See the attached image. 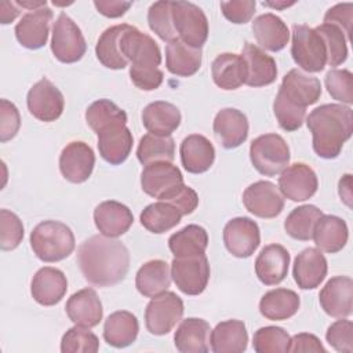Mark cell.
<instances>
[{"label": "cell", "mask_w": 353, "mask_h": 353, "mask_svg": "<svg viewBox=\"0 0 353 353\" xmlns=\"http://www.w3.org/2000/svg\"><path fill=\"white\" fill-rule=\"evenodd\" d=\"M77 263L88 283L110 287L125 279L130 268V252L121 241L95 234L80 244Z\"/></svg>", "instance_id": "obj_1"}, {"label": "cell", "mask_w": 353, "mask_h": 353, "mask_svg": "<svg viewBox=\"0 0 353 353\" xmlns=\"http://www.w3.org/2000/svg\"><path fill=\"white\" fill-rule=\"evenodd\" d=\"M313 137V150L321 159L339 156L353 132V110L342 103H325L313 109L306 119Z\"/></svg>", "instance_id": "obj_2"}, {"label": "cell", "mask_w": 353, "mask_h": 353, "mask_svg": "<svg viewBox=\"0 0 353 353\" xmlns=\"http://www.w3.org/2000/svg\"><path fill=\"white\" fill-rule=\"evenodd\" d=\"M30 247L43 262H58L74 250L72 229L59 221H43L30 233Z\"/></svg>", "instance_id": "obj_3"}, {"label": "cell", "mask_w": 353, "mask_h": 353, "mask_svg": "<svg viewBox=\"0 0 353 353\" xmlns=\"http://www.w3.org/2000/svg\"><path fill=\"white\" fill-rule=\"evenodd\" d=\"M250 159L259 174L274 176L288 165L290 148L281 135L263 134L251 142Z\"/></svg>", "instance_id": "obj_4"}, {"label": "cell", "mask_w": 353, "mask_h": 353, "mask_svg": "<svg viewBox=\"0 0 353 353\" xmlns=\"http://www.w3.org/2000/svg\"><path fill=\"white\" fill-rule=\"evenodd\" d=\"M171 14L178 39L201 50L208 39V21L203 10L190 1H171Z\"/></svg>", "instance_id": "obj_5"}, {"label": "cell", "mask_w": 353, "mask_h": 353, "mask_svg": "<svg viewBox=\"0 0 353 353\" xmlns=\"http://www.w3.org/2000/svg\"><path fill=\"white\" fill-rule=\"evenodd\" d=\"M291 55L294 62L309 73L321 72L327 65V50L321 36L306 25L292 26Z\"/></svg>", "instance_id": "obj_6"}, {"label": "cell", "mask_w": 353, "mask_h": 353, "mask_svg": "<svg viewBox=\"0 0 353 353\" xmlns=\"http://www.w3.org/2000/svg\"><path fill=\"white\" fill-rule=\"evenodd\" d=\"M123 57L131 62L130 69L150 70L159 69L161 63V52L157 43L146 33L135 26H128L120 40Z\"/></svg>", "instance_id": "obj_7"}, {"label": "cell", "mask_w": 353, "mask_h": 353, "mask_svg": "<svg viewBox=\"0 0 353 353\" xmlns=\"http://www.w3.org/2000/svg\"><path fill=\"white\" fill-rule=\"evenodd\" d=\"M87 44L80 28L65 12H61L52 26L51 51L63 63H74L85 54Z\"/></svg>", "instance_id": "obj_8"}, {"label": "cell", "mask_w": 353, "mask_h": 353, "mask_svg": "<svg viewBox=\"0 0 353 353\" xmlns=\"http://www.w3.org/2000/svg\"><path fill=\"white\" fill-rule=\"evenodd\" d=\"M183 316L182 299L171 291H164L150 299L145 309V324L150 334L165 335Z\"/></svg>", "instance_id": "obj_9"}, {"label": "cell", "mask_w": 353, "mask_h": 353, "mask_svg": "<svg viewBox=\"0 0 353 353\" xmlns=\"http://www.w3.org/2000/svg\"><path fill=\"white\" fill-rule=\"evenodd\" d=\"M171 277L178 290L186 295L201 294L210 280V263L204 254L188 258H174Z\"/></svg>", "instance_id": "obj_10"}, {"label": "cell", "mask_w": 353, "mask_h": 353, "mask_svg": "<svg viewBox=\"0 0 353 353\" xmlns=\"http://www.w3.org/2000/svg\"><path fill=\"white\" fill-rule=\"evenodd\" d=\"M182 185L185 183L181 170L168 161L148 164L141 172L142 190L159 200H167Z\"/></svg>", "instance_id": "obj_11"}, {"label": "cell", "mask_w": 353, "mask_h": 353, "mask_svg": "<svg viewBox=\"0 0 353 353\" xmlns=\"http://www.w3.org/2000/svg\"><path fill=\"white\" fill-rule=\"evenodd\" d=\"M26 103L30 114L44 123H51L59 119L65 108L62 92L46 77L39 80L29 90Z\"/></svg>", "instance_id": "obj_12"}, {"label": "cell", "mask_w": 353, "mask_h": 353, "mask_svg": "<svg viewBox=\"0 0 353 353\" xmlns=\"http://www.w3.org/2000/svg\"><path fill=\"white\" fill-rule=\"evenodd\" d=\"M223 243L233 256H251L261 243V233L256 222L247 216L230 219L223 228Z\"/></svg>", "instance_id": "obj_13"}, {"label": "cell", "mask_w": 353, "mask_h": 353, "mask_svg": "<svg viewBox=\"0 0 353 353\" xmlns=\"http://www.w3.org/2000/svg\"><path fill=\"white\" fill-rule=\"evenodd\" d=\"M243 203L255 216L270 219L281 214L284 208V196L274 183L269 181H258L244 190Z\"/></svg>", "instance_id": "obj_14"}, {"label": "cell", "mask_w": 353, "mask_h": 353, "mask_svg": "<svg viewBox=\"0 0 353 353\" xmlns=\"http://www.w3.org/2000/svg\"><path fill=\"white\" fill-rule=\"evenodd\" d=\"M95 154L91 146L81 141L68 143L59 156V170L62 176L72 183L85 182L94 170Z\"/></svg>", "instance_id": "obj_15"}, {"label": "cell", "mask_w": 353, "mask_h": 353, "mask_svg": "<svg viewBox=\"0 0 353 353\" xmlns=\"http://www.w3.org/2000/svg\"><path fill=\"white\" fill-rule=\"evenodd\" d=\"M319 188L316 172L305 163H294L285 167L279 176V189L291 201L310 199Z\"/></svg>", "instance_id": "obj_16"}, {"label": "cell", "mask_w": 353, "mask_h": 353, "mask_svg": "<svg viewBox=\"0 0 353 353\" xmlns=\"http://www.w3.org/2000/svg\"><path fill=\"white\" fill-rule=\"evenodd\" d=\"M52 11L48 7L26 12L15 25V37L18 43L29 50L41 48L48 39Z\"/></svg>", "instance_id": "obj_17"}, {"label": "cell", "mask_w": 353, "mask_h": 353, "mask_svg": "<svg viewBox=\"0 0 353 353\" xmlns=\"http://www.w3.org/2000/svg\"><path fill=\"white\" fill-rule=\"evenodd\" d=\"M323 310L331 317H347L352 314L353 280L349 276L330 279L319 294Z\"/></svg>", "instance_id": "obj_18"}, {"label": "cell", "mask_w": 353, "mask_h": 353, "mask_svg": "<svg viewBox=\"0 0 353 353\" xmlns=\"http://www.w3.org/2000/svg\"><path fill=\"white\" fill-rule=\"evenodd\" d=\"M291 103L306 109L316 103L321 95V83L317 77L309 76L299 69H291L281 81L279 88Z\"/></svg>", "instance_id": "obj_19"}, {"label": "cell", "mask_w": 353, "mask_h": 353, "mask_svg": "<svg viewBox=\"0 0 353 353\" xmlns=\"http://www.w3.org/2000/svg\"><path fill=\"white\" fill-rule=\"evenodd\" d=\"M290 252L281 244L265 245L255 259V273L265 285L280 284L290 266Z\"/></svg>", "instance_id": "obj_20"}, {"label": "cell", "mask_w": 353, "mask_h": 353, "mask_svg": "<svg viewBox=\"0 0 353 353\" xmlns=\"http://www.w3.org/2000/svg\"><path fill=\"white\" fill-rule=\"evenodd\" d=\"M98 150L101 157L112 165H119L131 153L134 138L125 124H113L98 134Z\"/></svg>", "instance_id": "obj_21"}, {"label": "cell", "mask_w": 353, "mask_h": 353, "mask_svg": "<svg viewBox=\"0 0 353 353\" xmlns=\"http://www.w3.org/2000/svg\"><path fill=\"white\" fill-rule=\"evenodd\" d=\"M68 280L62 270L44 266L32 279L30 292L33 299L43 306H54L65 296Z\"/></svg>", "instance_id": "obj_22"}, {"label": "cell", "mask_w": 353, "mask_h": 353, "mask_svg": "<svg viewBox=\"0 0 353 353\" xmlns=\"http://www.w3.org/2000/svg\"><path fill=\"white\" fill-rule=\"evenodd\" d=\"M327 259L317 248H305L301 251L292 268L295 283L302 290H313L319 287L327 276Z\"/></svg>", "instance_id": "obj_23"}, {"label": "cell", "mask_w": 353, "mask_h": 353, "mask_svg": "<svg viewBox=\"0 0 353 353\" xmlns=\"http://www.w3.org/2000/svg\"><path fill=\"white\" fill-rule=\"evenodd\" d=\"M212 128L225 149H234L240 146L248 137L247 116L234 108L221 109L215 114Z\"/></svg>", "instance_id": "obj_24"}, {"label": "cell", "mask_w": 353, "mask_h": 353, "mask_svg": "<svg viewBox=\"0 0 353 353\" xmlns=\"http://www.w3.org/2000/svg\"><path fill=\"white\" fill-rule=\"evenodd\" d=\"M94 222L101 234L116 239L131 228L134 216L127 205L116 200H108L95 207Z\"/></svg>", "instance_id": "obj_25"}, {"label": "cell", "mask_w": 353, "mask_h": 353, "mask_svg": "<svg viewBox=\"0 0 353 353\" xmlns=\"http://www.w3.org/2000/svg\"><path fill=\"white\" fill-rule=\"evenodd\" d=\"M241 57L247 68L245 84L250 87H263L272 84L277 77L276 61L268 55L261 47L245 43Z\"/></svg>", "instance_id": "obj_26"}, {"label": "cell", "mask_w": 353, "mask_h": 353, "mask_svg": "<svg viewBox=\"0 0 353 353\" xmlns=\"http://www.w3.org/2000/svg\"><path fill=\"white\" fill-rule=\"evenodd\" d=\"M68 317L76 324L87 328H92L99 324L103 316L101 299L95 290L83 288L74 292L66 302L65 306Z\"/></svg>", "instance_id": "obj_27"}, {"label": "cell", "mask_w": 353, "mask_h": 353, "mask_svg": "<svg viewBox=\"0 0 353 353\" xmlns=\"http://www.w3.org/2000/svg\"><path fill=\"white\" fill-rule=\"evenodd\" d=\"M181 163L190 174H203L211 168L215 160V149L210 139L200 134L183 138L181 148Z\"/></svg>", "instance_id": "obj_28"}, {"label": "cell", "mask_w": 353, "mask_h": 353, "mask_svg": "<svg viewBox=\"0 0 353 353\" xmlns=\"http://www.w3.org/2000/svg\"><path fill=\"white\" fill-rule=\"evenodd\" d=\"M214 83L226 91L237 90L245 84L247 68L241 55L234 52H222L216 55L211 65Z\"/></svg>", "instance_id": "obj_29"}, {"label": "cell", "mask_w": 353, "mask_h": 353, "mask_svg": "<svg viewBox=\"0 0 353 353\" xmlns=\"http://www.w3.org/2000/svg\"><path fill=\"white\" fill-rule=\"evenodd\" d=\"M214 353H243L247 349L248 334L241 320H226L215 325L210 334Z\"/></svg>", "instance_id": "obj_30"}, {"label": "cell", "mask_w": 353, "mask_h": 353, "mask_svg": "<svg viewBox=\"0 0 353 353\" xmlns=\"http://www.w3.org/2000/svg\"><path fill=\"white\" fill-rule=\"evenodd\" d=\"M179 109L165 101H154L142 112V124L149 134L170 137L181 124Z\"/></svg>", "instance_id": "obj_31"}, {"label": "cell", "mask_w": 353, "mask_h": 353, "mask_svg": "<svg viewBox=\"0 0 353 353\" xmlns=\"http://www.w3.org/2000/svg\"><path fill=\"white\" fill-rule=\"evenodd\" d=\"M252 32L261 48L272 52L281 51L290 40L288 26L272 12L256 17L252 22Z\"/></svg>", "instance_id": "obj_32"}, {"label": "cell", "mask_w": 353, "mask_h": 353, "mask_svg": "<svg viewBox=\"0 0 353 353\" xmlns=\"http://www.w3.org/2000/svg\"><path fill=\"white\" fill-rule=\"evenodd\" d=\"M347 237V225L342 218L323 214L314 226L312 239L320 251L335 254L346 245Z\"/></svg>", "instance_id": "obj_33"}, {"label": "cell", "mask_w": 353, "mask_h": 353, "mask_svg": "<svg viewBox=\"0 0 353 353\" xmlns=\"http://www.w3.org/2000/svg\"><path fill=\"white\" fill-rule=\"evenodd\" d=\"M210 324L197 317L185 319L174 334L175 347L182 353H207Z\"/></svg>", "instance_id": "obj_34"}, {"label": "cell", "mask_w": 353, "mask_h": 353, "mask_svg": "<svg viewBox=\"0 0 353 353\" xmlns=\"http://www.w3.org/2000/svg\"><path fill=\"white\" fill-rule=\"evenodd\" d=\"M171 284L170 266L163 259L145 262L135 276V287L141 295L153 298L167 291Z\"/></svg>", "instance_id": "obj_35"}, {"label": "cell", "mask_w": 353, "mask_h": 353, "mask_svg": "<svg viewBox=\"0 0 353 353\" xmlns=\"http://www.w3.org/2000/svg\"><path fill=\"white\" fill-rule=\"evenodd\" d=\"M139 323L137 317L127 310L112 313L103 324V339L113 347H127L138 336Z\"/></svg>", "instance_id": "obj_36"}, {"label": "cell", "mask_w": 353, "mask_h": 353, "mask_svg": "<svg viewBox=\"0 0 353 353\" xmlns=\"http://www.w3.org/2000/svg\"><path fill=\"white\" fill-rule=\"evenodd\" d=\"M301 301L295 291L288 288H274L268 291L259 301L261 314L273 321L287 320L299 309Z\"/></svg>", "instance_id": "obj_37"}, {"label": "cell", "mask_w": 353, "mask_h": 353, "mask_svg": "<svg viewBox=\"0 0 353 353\" xmlns=\"http://www.w3.org/2000/svg\"><path fill=\"white\" fill-rule=\"evenodd\" d=\"M165 66L175 76H193L201 66V50L192 48L176 39L165 47Z\"/></svg>", "instance_id": "obj_38"}, {"label": "cell", "mask_w": 353, "mask_h": 353, "mask_svg": "<svg viewBox=\"0 0 353 353\" xmlns=\"http://www.w3.org/2000/svg\"><path fill=\"white\" fill-rule=\"evenodd\" d=\"M128 23L114 25L108 28L102 32L99 36L97 46H95V54L98 61L108 69L120 70L124 69L128 63V61L123 57L120 50V40L123 33L128 29Z\"/></svg>", "instance_id": "obj_39"}, {"label": "cell", "mask_w": 353, "mask_h": 353, "mask_svg": "<svg viewBox=\"0 0 353 353\" xmlns=\"http://www.w3.org/2000/svg\"><path fill=\"white\" fill-rule=\"evenodd\" d=\"M208 245L207 230L199 225H188L168 239L170 251L175 258L196 256L205 252Z\"/></svg>", "instance_id": "obj_40"}, {"label": "cell", "mask_w": 353, "mask_h": 353, "mask_svg": "<svg viewBox=\"0 0 353 353\" xmlns=\"http://www.w3.org/2000/svg\"><path fill=\"white\" fill-rule=\"evenodd\" d=\"M183 215L179 210L168 201L159 200L143 208L139 215L141 225L152 233L160 234L175 228Z\"/></svg>", "instance_id": "obj_41"}, {"label": "cell", "mask_w": 353, "mask_h": 353, "mask_svg": "<svg viewBox=\"0 0 353 353\" xmlns=\"http://www.w3.org/2000/svg\"><path fill=\"white\" fill-rule=\"evenodd\" d=\"M323 215L321 210L317 208L316 205L312 204H305L294 208L288 216L284 221V229L285 233L301 241H307L312 240L313 237V230Z\"/></svg>", "instance_id": "obj_42"}, {"label": "cell", "mask_w": 353, "mask_h": 353, "mask_svg": "<svg viewBox=\"0 0 353 353\" xmlns=\"http://www.w3.org/2000/svg\"><path fill=\"white\" fill-rule=\"evenodd\" d=\"M137 157L141 164L148 165L157 161L172 163L175 159V142L172 137L146 134L139 139Z\"/></svg>", "instance_id": "obj_43"}, {"label": "cell", "mask_w": 353, "mask_h": 353, "mask_svg": "<svg viewBox=\"0 0 353 353\" xmlns=\"http://www.w3.org/2000/svg\"><path fill=\"white\" fill-rule=\"evenodd\" d=\"M85 121L94 132L113 124H125L127 113L109 99H98L92 102L85 110Z\"/></svg>", "instance_id": "obj_44"}, {"label": "cell", "mask_w": 353, "mask_h": 353, "mask_svg": "<svg viewBox=\"0 0 353 353\" xmlns=\"http://www.w3.org/2000/svg\"><path fill=\"white\" fill-rule=\"evenodd\" d=\"M321 36L327 50V63L330 66H339L347 58V39L345 33L332 23H321L314 28Z\"/></svg>", "instance_id": "obj_45"}, {"label": "cell", "mask_w": 353, "mask_h": 353, "mask_svg": "<svg viewBox=\"0 0 353 353\" xmlns=\"http://www.w3.org/2000/svg\"><path fill=\"white\" fill-rule=\"evenodd\" d=\"M288 332L276 325L262 327L255 331L252 338V347L256 353H285L290 346Z\"/></svg>", "instance_id": "obj_46"}, {"label": "cell", "mask_w": 353, "mask_h": 353, "mask_svg": "<svg viewBox=\"0 0 353 353\" xmlns=\"http://www.w3.org/2000/svg\"><path fill=\"white\" fill-rule=\"evenodd\" d=\"M148 23H149V28L163 41L171 43L178 39V34L172 23L171 1L161 0V1L153 3L148 11Z\"/></svg>", "instance_id": "obj_47"}, {"label": "cell", "mask_w": 353, "mask_h": 353, "mask_svg": "<svg viewBox=\"0 0 353 353\" xmlns=\"http://www.w3.org/2000/svg\"><path fill=\"white\" fill-rule=\"evenodd\" d=\"M99 349L98 336L87 327L74 325L61 339L62 353H95Z\"/></svg>", "instance_id": "obj_48"}, {"label": "cell", "mask_w": 353, "mask_h": 353, "mask_svg": "<svg viewBox=\"0 0 353 353\" xmlns=\"http://www.w3.org/2000/svg\"><path fill=\"white\" fill-rule=\"evenodd\" d=\"M273 112L279 125L284 131H296L302 127L306 116V109L299 108L291 103L281 92L277 91V95L273 102Z\"/></svg>", "instance_id": "obj_49"}, {"label": "cell", "mask_w": 353, "mask_h": 353, "mask_svg": "<svg viewBox=\"0 0 353 353\" xmlns=\"http://www.w3.org/2000/svg\"><path fill=\"white\" fill-rule=\"evenodd\" d=\"M328 94L343 103H353V74L347 69H331L325 74Z\"/></svg>", "instance_id": "obj_50"}, {"label": "cell", "mask_w": 353, "mask_h": 353, "mask_svg": "<svg viewBox=\"0 0 353 353\" xmlns=\"http://www.w3.org/2000/svg\"><path fill=\"white\" fill-rule=\"evenodd\" d=\"M23 239L22 221L8 210H0V247L3 251L15 250Z\"/></svg>", "instance_id": "obj_51"}, {"label": "cell", "mask_w": 353, "mask_h": 353, "mask_svg": "<svg viewBox=\"0 0 353 353\" xmlns=\"http://www.w3.org/2000/svg\"><path fill=\"white\" fill-rule=\"evenodd\" d=\"M327 342L341 353L353 352V324L350 320L342 317L332 323L325 332Z\"/></svg>", "instance_id": "obj_52"}, {"label": "cell", "mask_w": 353, "mask_h": 353, "mask_svg": "<svg viewBox=\"0 0 353 353\" xmlns=\"http://www.w3.org/2000/svg\"><path fill=\"white\" fill-rule=\"evenodd\" d=\"M21 127V117L17 106L7 101H0V141L7 142L12 139Z\"/></svg>", "instance_id": "obj_53"}, {"label": "cell", "mask_w": 353, "mask_h": 353, "mask_svg": "<svg viewBox=\"0 0 353 353\" xmlns=\"http://www.w3.org/2000/svg\"><path fill=\"white\" fill-rule=\"evenodd\" d=\"M255 1L252 0H232L221 1V10L223 17L236 25L247 23L255 12Z\"/></svg>", "instance_id": "obj_54"}, {"label": "cell", "mask_w": 353, "mask_h": 353, "mask_svg": "<svg viewBox=\"0 0 353 353\" xmlns=\"http://www.w3.org/2000/svg\"><path fill=\"white\" fill-rule=\"evenodd\" d=\"M353 18V4L352 3H339L331 7L324 15V23H332L338 26L346 36L347 41L350 40V26Z\"/></svg>", "instance_id": "obj_55"}, {"label": "cell", "mask_w": 353, "mask_h": 353, "mask_svg": "<svg viewBox=\"0 0 353 353\" xmlns=\"http://www.w3.org/2000/svg\"><path fill=\"white\" fill-rule=\"evenodd\" d=\"M161 201H168L172 205H175L182 215H189V214H192L197 208V205H199V196H197V193L192 188H189L186 185H182L167 200H161Z\"/></svg>", "instance_id": "obj_56"}, {"label": "cell", "mask_w": 353, "mask_h": 353, "mask_svg": "<svg viewBox=\"0 0 353 353\" xmlns=\"http://www.w3.org/2000/svg\"><path fill=\"white\" fill-rule=\"evenodd\" d=\"M130 77H131V81L139 90L153 91L161 85L164 74L160 69H150V70L130 69Z\"/></svg>", "instance_id": "obj_57"}, {"label": "cell", "mask_w": 353, "mask_h": 353, "mask_svg": "<svg viewBox=\"0 0 353 353\" xmlns=\"http://www.w3.org/2000/svg\"><path fill=\"white\" fill-rule=\"evenodd\" d=\"M288 352H298V353L299 352H314V353L321 352V353H325L327 350L323 346L321 341L316 335L301 332L291 338Z\"/></svg>", "instance_id": "obj_58"}, {"label": "cell", "mask_w": 353, "mask_h": 353, "mask_svg": "<svg viewBox=\"0 0 353 353\" xmlns=\"http://www.w3.org/2000/svg\"><path fill=\"white\" fill-rule=\"evenodd\" d=\"M95 8L99 14L108 17V18H119L124 15L128 8L132 6L131 1H120V0H110V1H94Z\"/></svg>", "instance_id": "obj_59"}, {"label": "cell", "mask_w": 353, "mask_h": 353, "mask_svg": "<svg viewBox=\"0 0 353 353\" xmlns=\"http://www.w3.org/2000/svg\"><path fill=\"white\" fill-rule=\"evenodd\" d=\"M19 8L12 1H1L0 3V22L7 25L12 22L19 15Z\"/></svg>", "instance_id": "obj_60"}, {"label": "cell", "mask_w": 353, "mask_h": 353, "mask_svg": "<svg viewBox=\"0 0 353 353\" xmlns=\"http://www.w3.org/2000/svg\"><path fill=\"white\" fill-rule=\"evenodd\" d=\"M350 179H352V175L350 174H346L341 178L339 181V196L341 199L346 203L347 207L352 205L350 200H352V189H350Z\"/></svg>", "instance_id": "obj_61"}, {"label": "cell", "mask_w": 353, "mask_h": 353, "mask_svg": "<svg viewBox=\"0 0 353 353\" xmlns=\"http://www.w3.org/2000/svg\"><path fill=\"white\" fill-rule=\"evenodd\" d=\"M17 6H21V7H25L30 11L33 10H39V8H43V7H47V1L46 0H41V1H32V0H22V1H15Z\"/></svg>", "instance_id": "obj_62"}, {"label": "cell", "mask_w": 353, "mask_h": 353, "mask_svg": "<svg viewBox=\"0 0 353 353\" xmlns=\"http://www.w3.org/2000/svg\"><path fill=\"white\" fill-rule=\"evenodd\" d=\"M295 4V1H291V3H285V1H283V3H279V1H276V3H272V1H263V6H268V7H272V8H279V10H281V8H285V7H290V6H294Z\"/></svg>", "instance_id": "obj_63"}]
</instances>
